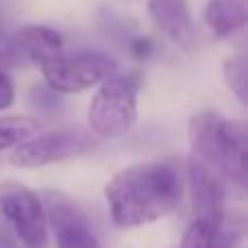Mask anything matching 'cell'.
<instances>
[{"instance_id":"7c38bea8","label":"cell","mask_w":248,"mask_h":248,"mask_svg":"<svg viewBox=\"0 0 248 248\" xmlns=\"http://www.w3.org/2000/svg\"><path fill=\"white\" fill-rule=\"evenodd\" d=\"M248 0H209L205 7V22L220 39L235 35L246 26Z\"/></svg>"},{"instance_id":"30bf717a","label":"cell","mask_w":248,"mask_h":248,"mask_svg":"<svg viewBox=\"0 0 248 248\" xmlns=\"http://www.w3.org/2000/svg\"><path fill=\"white\" fill-rule=\"evenodd\" d=\"M148 13L155 26L183 52L196 48L198 35L187 0H148Z\"/></svg>"},{"instance_id":"3957f363","label":"cell","mask_w":248,"mask_h":248,"mask_svg":"<svg viewBox=\"0 0 248 248\" xmlns=\"http://www.w3.org/2000/svg\"><path fill=\"white\" fill-rule=\"evenodd\" d=\"M140 72L113 74L103 81L87 107V124L98 137H122L137 122Z\"/></svg>"},{"instance_id":"9c48e42d","label":"cell","mask_w":248,"mask_h":248,"mask_svg":"<svg viewBox=\"0 0 248 248\" xmlns=\"http://www.w3.org/2000/svg\"><path fill=\"white\" fill-rule=\"evenodd\" d=\"M246 218L242 211L227 209L222 218L192 220L179 248H237L244 240Z\"/></svg>"},{"instance_id":"52a82bcc","label":"cell","mask_w":248,"mask_h":248,"mask_svg":"<svg viewBox=\"0 0 248 248\" xmlns=\"http://www.w3.org/2000/svg\"><path fill=\"white\" fill-rule=\"evenodd\" d=\"M46 224L55 233L57 248H103L90 220L72 201L59 194H46Z\"/></svg>"},{"instance_id":"7a4b0ae2","label":"cell","mask_w":248,"mask_h":248,"mask_svg":"<svg viewBox=\"0 0 248 248\" xmlns=\"http://www.w3.org/2000/svg\"><path fill=\"white\" fill-rule=\"evenodd\" d=\"M189 146L194 159L207 163L222 174L224 181L246 187V120H229L216 111H198L189 118Z\"/></svg>"},{"instance_id":"8fae6325","label":"cell","mask_w":248,"mask_h":248,"mask_svg":"<svg viewBox=\"0 0 248 248\" xmlns=\"http://www.w3.org/2000/svg\"><path fill=\"white\" fill-rule=\"evenodd\" d=\"M26 63L44 65L63 52V37L46 24H24L13 35Z\"/></svg>"},{"instance_id":"ba28073f","label":"cell","mask_w":248,"mask_h":248,"mask_svg":"<svg viewBox=\"0 0 248 248\" xmlns=\"http://www.w3.org/2000/svg\"><path fill=\"white\" fill-rule=\"evenodd\" d=\"M187 183L194 220H216L227 214V183L222 174L198 159H189Z\"/></svg>"},{"instance_id":"277c9868","label":"cell","mask_w":248,"mask_h":248,"mask_svg":"<svg viewBox=\"0 0 248 248\" xmlns=\"http://www.w3.org/2000/svg\"><path fill=\"white\" fill-rule=\"evenodd\" d=\"M39 68L46 87H50L55 94H81L113 77L118 63L103 52L78 50L61 52Z\"/></svg>"},{"instance_id":"4fadbf2b","label":"cell","mask_w":248,"mask_h":248,"mask_svg":"<svg viewBox=\"0 0 248 248\" xmlns=\"http://www.w3.org/2000/svg\"><path fill=\"white\" fill-rule=\"evenodd\" d=\"M39 133V122L26 116H4L0 118V150L16 148L22 141Z\"/></svg>"},{"instance_id":"5b68a950","label":"cell","mask_w":248,"mask_h":248,"mask_svg":"<svg viewBox=\"0 0 248 248\" xmlns=\"http://www.w3.org/2000/svg\"><path fill=\"white\" fill-rule=\"evenodd\" d=\"M0 216L24 248H48V224L44 201L20 181L0 183Z\"/></svg>"},{"instance_id":"8992f818","label":"cell","mask_w":248,"mask_h":248,"mask_svg":"<svg viewBox=\"0 0 248 248\" xmlns=\"http://www.w3.org/2000/svg\"><path fill=\"white\" fill-rule=\"evenodd\" d=\"M92 146L87 133L74 128H57V131L37 133L16 146L9 161L17 168H44L61 163L68 159L81 157Z\"/></svg>"},{"instance_id":"2e32d148","label":"cell","mask_w":248,"mask_h":248,"mask_svg":"<svg viewBox=\"0 0 248 248\" xmlns=\"http://www.w3.org/2000/svg\"><path fill=\"white\" fill-rule=\"evenodd\" d=\"M33 94L35 96H42V100H33V105L39 109V111H55L57 107H59V94H55V92L50 90V87L46 85H37L33 87Z\"/></svg>"},{"instance_id":"9a60e30c","label":"cell","mask_w":248,"mask_h":248,"mask_svg":"<svg viewBox=\"0 0 248 248\" xmlns=\"http://www.w3.org/2000/svg\"><path fill=\"white\" fill-rule=\"evenodd\" d=\"M26 61L24 57H22L20 48H17L16 39H13V35L4 33L2 29H0V70L2 68H22Z\"/></svg>"},{"instance_id":"e0dca14e","label":"cell","mask_w":248,"mask_h":248,"mask_svg":"<svg viewBox=\"0 0 248 248\" xmlns=\"http://www.w3.org/2000/svg\"><path fill=\"white\" fill-rule=\"evenodd\" d=\"M16 100V87H13V81L4 70H0V111L9 109Z\"/></svg>"},{"instance_id":"ac0fdd59","label":"cell","mask_w":248,"mask_h":248,"mask_svg":"<svg viewBox=\"0 0 248 248\" xmlns=\"http://www.w3.org/2000/svg\"><path fill=\"white\" fill-rule=\"evenodd\" d=\"M131 52H133V57H135V59L146 61V59H148V57L155 52L153 39L146 37V35H137V37L131 42Z\"/></svg>"},{"instance_id":"5bb4252c","label":"cell","mask_w":248,"mask_h":248,"mask_svg":"<svg viewBox=\"0 0 248 248\" xmlns=\"http://www.w3.org/2000/svg\"><path fill=\"white\" fill-rule=\"evenodd\" d=\"M222 77L227 87L237 96L242 105L248 100V70H246V55L244 52H235V55L227 57L222 65Z\"/></svg>"},{"instance_id":"6da1fadb","label":"cell","mask_w":248,"mask_h":248,"mask_svg":"<svg viewBox=\"0 0 248 248\" xmlns=\"http://www.w3.org/2000/svg\"><path fill=\"white\" fill-rule=\"evenodd\" d=\"M183 198L179 168L170 161H140L122 168L105 185V201L118 229H137L170 216Z\"/></svg>"}]
</instances>
